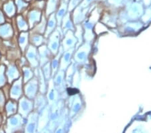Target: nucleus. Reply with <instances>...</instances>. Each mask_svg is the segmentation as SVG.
<instances>
[{"label":"nucleus","mask_w":151,"mask_h":133,"mask_svg":"<svg viewBox=\"0 0 151 133\" xmlns=\"http://www.w3.org/2000/svg\"><path fill=\"white\" fill-rule=\"evenodd\" d=\"M124 6L121 16L124 18V20H137L144 13V5L142 1H124Z\"/></svg>","instance_id":"obj_1"},{"label":"nucleus","mask_w":151,"mask_h":133,"mask_svg":"<svg viewBox=\"0 0 151 133\" xmlns=\"http://www.w3.org/2000/svg\"><path fill=\"white\" fill-rule=\"evenodd\" d=\"M142 24L140 22H130L125 24L120 29V32L124 35H132L139 31L142 28Z\"/></svg>","instance_id":"obj_2"},{"label":"nucleus","mask_w":151,"mask_h":133,"mask_svg":"<svg viewBox=\"0 0 151 133\" xmlns=\"http://www.w3.org/2000/svg\"><path fill=\"white\" fill-rule=\"evenodd\" d=\"M91 50V45L90 42L87 41L85 44L81 46V47L78 50L75 59L79 63H84L87 60V57L89 56V54Z\"/></svg>","instance_id":"obj_3"},{"label":"nucleus","mask_w":151,"mask_h":133,"mask_svg":"<svg viewBox=\"0 0 151 133\" xmlns=\"http://www.w3.org/2000/svg\"><path fill=\"white\" fill-rule=\"evenodd\" d=\"M96 22L93 20H87L85 22L84 24V27L85 29V38L87 41L90 42L91 40H93L94 37V35L93 33V30L94 27V24Z\"/></svg>","instance_id":"obj_4"},{"label":"nucleus","mask_w":151,"mask_h":133,"mask_svg":"<svg viewBox=\"0 0 151 133\" xmlns=\"http://www.w3.org/2000/svg\"><path fill=\"white\" fill-rule=\"evenodd\" d=\"M89 7L88 8H81V6L78 7V8L77 9V11H76V22H80L83 21L85 19V16H86L87 12L89 11Z\"/></svg>","instance_id":"obj_5"},{"label":"nucleus","mask_w":151,"mask_h":133,"mask_svg":"<svg viewBox=\"0 0 151 133\" xmlns=\"http://www.w3.org/2000/svg\"><path fill=\"white\" fill-rule=\"evenodd\" d=\"M97 0H83L82 2L80 4L79 6H81V8H86L90 7L91 6V4H93L94 2H96Z\"/></svg>","instance_id":"obj_6"},{"label":"nucleus","mask_w":151,"mask_h":133,"mask_svg":"<svg viewBox=\"0 0 151 133\" xmlns=\"http://www.w3.org/2000/svg\"><path fill=\"white\" fill-rule=\"evenodd\" d=\"M83 0H71V1H70V8L73 9L75 7H76L77 6H79L80 4L81 3Z\"/></svg>","instance_id":"obj_7"},{"label":"nucleus","mask_w":151,"mask_h":133,"mask_svg":"<svg viewBox=\"0 0 151 133\" xmlns=\"http://www.w3.org/2000/svg\"><path fill=\"white\" fill-rule=\"evenodd\" d=\"M81 100H80V99L78 100V101H77L76 104L74 106V110H73V112H77L78 111L80 110V108H81Z\"/></svg>","instance_id":"obj_8"},{"label":"nucleus","mask_w":151,"mask_h":133,"mask_svg":"<svg viewBox=\"0 0 151 133\" xmlns=\"http://www.w3.org/2000/svg\"><path fill=\"white\" fill-rule=\"evenodd\" d=\"M124 1H142V0H124Z\"/></svg>","instance_id":"obj_9"}]
</instances>
